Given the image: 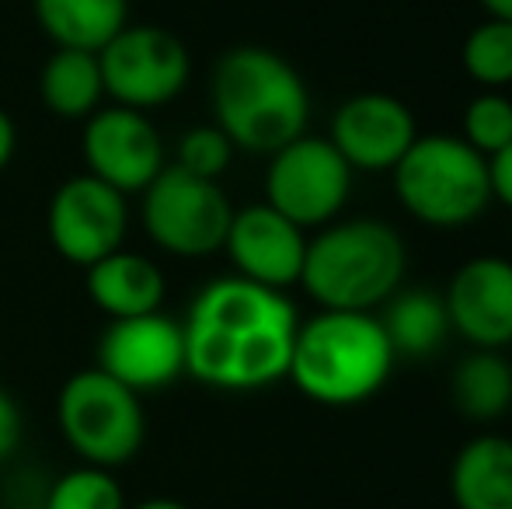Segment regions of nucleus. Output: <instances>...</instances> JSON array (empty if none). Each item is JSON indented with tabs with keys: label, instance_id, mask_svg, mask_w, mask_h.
Wrapping results in <instances>:
<instances>
[{
	"label": "nucleus",
	"instance_id": "1",
	"mask_svg": "<svg viewBox=\"0 0 512 509\" xmlns=\"http://www.w3.org/2000/svg\"><path fill=\"white\" fill-rule=\"evenodd\" d=\"M297 328L286 290L241 276L209 279L182 321L185 374L213 391H262L290 374Z\"/></svg>",
	"mask_w": 512,
	"mask_h": 509
},
{
	"label": "nucleus",
	"instance_id": "2",
	"mask_svg": "<svg viewBox=\"0 0 512 509\" xmlns=\"http://www.w3.org/2000/svg\"><path fill=\"white\" fill-rule=\"evenodd\" d=\"M209 105L234 150L248 154H276L310 123V91L300 70L265 46H234L216 60Z\"/></svg>",
	"mask_w": 512,
	"mask_h": 509
},
{
	"label": "nucleus",
	"instance_id": "3",
	"mask_svg": "<svg viewBox=\"0 0 512 509\" xmlns=\"http://www.w3.org/2000/svg\"><path fill=\"white\" fill-rule=\"evenodd\" d=\"M394 363L398 356L377 314L317 311L300 321L286 381L314 405L349 408L380 394Z\"/></svg>",
	"mask_w": 512,
	"mask_h": 509
},
{
	"label": "nucleus",
	"instance_id": "4",
	"mask_svg": "<svg viewBox=\"0 0 512 509\" xmlns=\"http://www.w3.org/2000/svg\"><path fill=\"white\" fill-rule=\"evenodd\" d=\"M405 238L384 220H335L307 238L300 286L321 311L384 307L405 286Z\"/></svg>",
	"mask_w": 512,
	"mask_h": 509
},
{
	"label": "nucleus",
	"instance_id": "5",
	"mask_svg": "<svg viewBox=\"0 0 512 509\" xmlns=\"http://www.w3.org/2000/svg\"><path fill=\"white\" fill-rule=\"evenodd\" d=\"M394 196L411 220L436 231H457L492 206L488 157H481L464 136L432 133L408 147L391 171Z\"/></svg>",
	"mask_w": 512,
	"mask_h": 509
},
{
	"label": "nucleus",
	"instance_id": "6",
	"mask_svg": "<svg viewBox=\"0 0 512 509\" xmlns=\"http://www.w3.org/2000/svg\"><path fill=\"white\" fill-rule=\"evenodd\" d=\"M56 426L81 464L108 471L133 461L147 440V412L140 394L98 367L67 377L56 394Z\"/></svg>",
	"mask_w": 512,
	"mask_h": 509
},
{
	"label": "nucleus",
	"instance_id": "7",
	"mask_svg": "<svg viewBox=\"0 0 512 509\" xmlns=\"http://www.w3.org/2000/svg\"><path fill=\"white\" fill-rule=\"evenodd\" d=\"M140 196L143 231L161 252L175 258H209L223 252L234 206L220 182L196 178L168 161Z\"/></svg>",
	"mask_w": 512,
	"mask_h": 509
},
{
	"label": "nucleus",
	"instance_id": "8",
	"mask_svg": "<svg viewBox=\"0 0 512 509\" xmlns=\"http://www.w3.org/2000/svg\"><path fill=\"white\" fill-rule=\"evenodd\" d=\"M105 98L112 105L150 112L171 105L192 77V56L171 28L126 25L108 46L98 49Z\"/></svg>",
	"mask_w": 512,
	"mask_h": 509
},
{
	"label": "nucleus",
	"instance_id": "9",
	"mask_svg": "<svg viewBox=\"0 0 512 509\" xmlns=\"http://www.w3.org/2000/svg\"><path fill=\"white\" fill-rule=\"evenodd\" d=\"M352 175L328 136H297L269 154L265 203L297 227H328L338 220L352 196Z\"/></svg>",
	"mask_w": 512,
	"mask_h": 509
},
{
	"label": "nucleus",
	"instance_id": "10",
	"mask_svg": "<svg viewBox=\"0 0 512 509\" xmlns=\"http://www.w3.org/2000/svg\"><path fill=\"white\" fill-rule=\"evenodd\" d=\"M46 234L53 252L70 265H95L122 248L129 234V196L95 175H74L49 196Z\"/></svg>",
	"mask_w": 512,
	"mask_h": 509
},
{
	"label": "nucleus",
	"instance_id": "11",
	"mask_svg": "<svg viewBox=\"0 0 512 509\" xmlns=\"http://www.w3.org/2000/svg\"><path fill=\"white\" fill-rule=\"evenodd\" d=\"M95 367L140 398L164 391L185 377L182 321L168 318L164 311L108 321L98 339Z\"/></svg>",
	"mask_w": 512,
	"mask_h": 509
},
{
	"label": "nucleus",
	"instance_id": "12",
	"mask_svg": "<svg viewBox=\"0 0 512 509\" xmlns=\"http://www.w3.org/2000/svg\"><path fill=\"white\" fill-rule=\"evenodd\" d=\"M81 154L88 175L102 178L122 196H140L168 164V150L147 112L108 105L84 119Z\"/></svg>",
	"mask_w": 512,
	"mask_h": 509
},
{
	"label": "nucleus",
	"instance_id": "13",
	"mask_svg": "<svg viewBox=\"0 0 512 509\" xmlns=\"http://www.w3.org/2000/svg\"><path fill=\"white\" fill-rule=\"evenodd\" d=\"M328 140L352 171H394L418 140V123L401 98L363 91L335 109Z\"/></svg>",
	"mask_w": 512,
	"mask_h": 509
},
{
	"label": "nucleus",
	"instance_id": "14",
	"mask_svg": "<svg viewBox=\"0 0 512 509\" xmlns=\"http://www.w3.org/2000/svg\"><path fill=\"white\" fill-rule=\"evenodd\" d=\"M223 252L234 265V276L272 286V290H290L304 272L307 231L272 210L269 203H255L234 210Z\"/></svg>",
	"mask_w": 512,
	"mask_h": 509
},
{
	"label": "nucleus",
	"instance_id": "15",
	"mask_svg": "<svg viewBox=\"0 0 512 509\" xmlns=\"http://www.w3.org/2000/svg\"><path fill=\"white\" fill-rule=\"evenodd\" d=\"M450 328L471 349L512 346V262L502 255L467 258L443 293Z\"/></svg>",
	"mask_w": 512,
	"mask_h": 509
},
{
	"label": "nucleus",
	"instance_id": "16",
	"mask_svg": "<svg viewBox=\"0 0 512 509\" xmlns=\"http://www.w3.org/2000/svg\"><path fill=\"white\" fill-rule=\"evenodd\" d=\"M88 276V297L108 321L154 314L164 307V272L154 258L140 252H119L98 258L84 269Z\"/></svg>",
	"mask_w": 512,
	"mask_h": 509
},
{
	"label": "nucleus",
	"instance_id": "17",
	"mask_svg": "<svg viewBox=\"0 0 512 509\" xmlns=\"http://www.w3.org/2000/svg\"><path fill=\"white\" fill-rule=\"evenodd\" d=\"M450 499L457 509H512V440L481 433L450 464Z\"/></svg>",
	"mask_w": 512,
	"mask_h": 509
},
{
	"label": "nucleus",
	"instance_id": "18",
	"mask_svg": "<svg viewBox=\"0 0 512 509\" xmlns=\"http://www.w3.org/2000/svg\"><path fill=\"white\" fill-rule=\"evenodd\" d=\"M32 14L53 49L98 53L129 25V0H32Z\"/></svg>",
	"mask_w": 512,
	"mask_h": 509
},
{
	"label": "nucleus",
	"instance_id": "19",
	"mask_svg": "<svg viewBox=\"0 0 512 509\" xmlns=\"http://www.w3.org/2000/svg\"><path fill=\"white\" fill-rule=\"evenodd\" d=\"M377 318L391 339L394 356H408V360L436 356L453 332L443 293L425 290V286H408V290L401 286Z\"/></svg>",
	"mask_w": 512,
	"mask_h": 509
},
{
	"label": "nucleus",
	"instance_id": "20",
	"mask_svg": "<svg viewBox=\"0 0 512 509\" xmlns=\"http://www.w3.org/2000/svg\"><path fill=\"white\" fill-rule=\"evenodd\" d=\"M39 98L49 109V116L84 123L102 109L105 81L98 67V53L81 49H53L39 74Z\"/></svg>",
	"mask_w": 512,
	"mask_h": 509
},
{
	"label": "nucleus",
	"instance_id": "21",
	"mask_svg": "<svg viewBox=\"0 0 512 509\" xmlns=\"http://www.w3.org/2000/svg\"><path fill=\"white\" fill-rule=\"evenodd\" d=\"M450 401L471 422L502 419L512 408V363L499 349H471L450 374Z\"/></svg>",
	"mask_w": 512,
	"mask_h": 509
},
{
	"label": "nucleus",
	"instance_id": "22",
	"mask_svg": "<svg viewBox=\"0 0 512 509\" xmlns=\"http://www.w3.org/2000/svg\"><path fill=\"white\" fill-rule=\"evenodd\" d=\"M464 74L485 91H502L512 84V21L485 18L474 25L460 49Z\"/></svg>",
	"mask_w": 512,
	"mask_h": 509
},
{
	"label": "nucleus",
	"instance_id": "23",
	"mask_svg": "<svg viewBox=\"0 0 512 509\" xmlns=\"http://www.w3.org/2000/svg\"><path fill=\"white\" fill-rule=\"evenodd\" d=\"M42 509H126V492L108 468L81 464L49 485Z\"/></svg>",
	"mask_w": 512,
	"mask_h": 509
},
{
	"label": "nucleus",
	"instance_id": "24",
	"mask_svg": "<svg viewBox=\"0 0 512 509\" xmlns=\"http://www.w3.org/2000/svg\"><path fill=\"white\" fill-rule=\"evenodd\" d=\"M464 143L481 157H495L512 143V98L502 91H481L464 109Z\"/></svg>",
	"mask_w": 512,
	"mask_h": 509
},
{
	"label": "nucleus",
	"instance_id": "25",
	"mask_svg": "<svg viewBox=\"0 0 512 509\" xmlns=\"http://www.w3.org/2000/svg\"><path fill=\"white\" fill-rule=\"evenodd\" d=\"M230 161H234V143L227 140L216 123L209 126H192L178 136V147H175V168L189 171L196 178H209V182H220L227 175Z\"/></svg>",
	"mask_w": 512,
	"mask_h": 509
},
{
	"label": "nucleus",
	"instance_id": "26",
	"mask_svg": "<svg viewBox=\"0 0 512 509\" xmlns=\"http://www.w3.org/2000/svg\"><path fill=\"white\" fill-rule=\"evenodd\" d=\"M21 433H25V422H21L18 401L0 387V461H7L21 447Z\"/></svg>",
	"mask_w": 512,
	"mask_h": 509
},
{
	"label": "nucleus",
	"instance_id": "27",
	"mask_svg": "<svg viewBox=\"0 0 512 509\" xmlns=\"http://www.w3.org/2000/svg\"><path fill=\"white\" fill-rule=\"evenodd\" d=\"M488 182H492V203L506 206L512 213V143L488 157Z\"/></svg>",
	"mask_w": 512,
	"mask_h": 509
},
{
	"label": "nucleus",
	"instance_id": "28",
	"mask_svg": "<svg viewBox=\"0 0 512 509\" xmlns=\"http://www.w3.org/2000/svg\"><path fill=\"white\" fill-rule=\"evenodd\" d=\"M14 150H18V126L11 112L0 109V171H7V164L14 161Z\"/></svg>",
	"mask_w": 512,
	"mask_h": 509
},
{
	"label": "nucleus",
	"instance_id": "29",
	"mask_svg": "<svg viewBox=\"0 0 512 509\" xmlns=\"http://www.w3.org/2000/svg\"><path fill=\"white\" fill-rule=\"evenodd\" d=\"M485 18H499V21H512V0H478Z\"/></svg>",
	"mask_w": 512,
	"mask_h": 509
},
{
	"label": "nucleus",
	"instance_id": "30",
	"mask_svg": "<svg viewBox=\"0 0 512 509\" xmlns=\"http://www.w3.org/2000/svg\"><path fill=\"white\" fill-rule=\"evenodd\" d=\"M126 509H189L185 503H178V499H171V496H154V499H143V503H133Z\"/></svg>",
	"mask_w": 512,
	"mask_h": 509
}]
</instances>
